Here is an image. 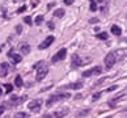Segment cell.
<instances>
[{
    "label": "cell",
    "mask_w": 127,
    "mask_h": 118,
    "mask_svg": "<svg viewBox=\"0 0 127 118\" xmlns=\"http://www.w3.org/2000/svg\"><path fill=\"white\" fill-rule=\"evenodd\" d=\"M34 67L37 68V75H35V80L37 81H42L45 78H46V75H47L49 72V67H47V64H46L45 62H38Z\"/></svg>",
    "instance_id": "6da1fadb"
},
{
    "label": "cell",
    "mask_w": 127,
    "mask_h": 118,
    "mask_svg": "<svg viewBox=\"0 0 127 118\" xmlns=\"http://www.w3.org/2000/svg\"><path fill=\"white\" fill-rule=\"evenodd\" d=\"M69 97H71V94H69V93H56V94H51V96L49 97V100L46 101V106H51V105H54V104L58 102V101L68 100Z\"/></svg>",
    "instance_id": "7a4b0ae2"
},
{
    "label": "cell",
    "mask_w": 127,
    "mask_h": 118,
    "mask_svg": "<svg viewBox=\"0 0 127 118\" xmlns=\"http://www.w3.org/2000/svg\"><path fill=\"white\" fill-rule=\"evenodd\" d=\"M41 106H42V100H39V98L30 101L29 105H28L29 110H30V112H34V113H38V112L41 110Z\"/></svg>",
    "instance_id": "3957f363"
},
{
    "label": "cell",
    "mask_w": 127,
    "mask_h": 118,
    "mask_svg": "<svg viewBox=\"0 0 127 118\" xmlns=\"http://www.w3.org/2000/svg\"><path fill=\"white\" fill-rule=\"evenodd\" d=\"M65 56H67V49H60L58 53L51 58V63H56V62H59V60H63V59H65Z\"/></svg>",
    "instance_id": "277c9868"
},
{
    "label": "cell",
    "mask_w": 127,
    "mask_h": 118,
    "mask_svg": "<svg viewBox=\"0 0 127 118\" xmlns=\"http://www.w3.org/2000/svg\"><path fill=\"white\" fill-rule=\"evenodd\" d=\"M115 60H117L115 54H114V53H109V54L105 56V67H106L107 70H110L113 66H114Z\"/></svg>",
    "instance_id": "5b68a950"
},
{
    "label": "cell",
    "mask_w": 127,
    "mask_h": 118,
    "mask_svg": "<svg viewBox=\"0 0 127 118\" xmlns=\"http://www.w3.org/2000/svg\"><path fill=\"white\" fill-rule=\"evenodd\" d=\"M101 72H102V68L100 67V66H97V67H93L91 70L85 71V72H83V76L89 78V76H93V75H100Z\"/></svg>",
    "instance_id": "8992f818"
},
{
    "label": "cell",
    "mask_w": 127,
    "mask_h": 118,
    "mask_svg": "<svg viewBox=\"0 0 127 118\" xmlns=\"http://www.w3.org/2000/svg\"><path fill=\"white\" fill-rule=\"evenodd\" d=\"M54 41H55V37H54V36H49L47 38H46V39H45V41L42 42V43H41L39 46H38V49H39V50L47 49V47H49V46H50L51 43H53Z\"/></svg>",
    "instance_id": "52a82bcc"
},
{
    "label": "cell",
    "mask_w": 127,
    "mask_h": 118,
    "mask_svg": "<svg viewBox=\"0 0 127 118\" xmlns=\"http://www.w3.org/2000/svg\"><path fill=\"white\" fill-rule=\"evenodd\" d=\"M81 64H84V63H83V60L80 59V56L77 54H73L72 58H71V66L73 68H76V67H80Z\"/></svg>",
    "instance_id": "ba28073f"
},
{
    "label": "cell",
    "mask_w": 127,
    "mask_h": 118,
    "mask_svg": "<svg viewBox=\"0 0 127 118\" xmlns=\"http://www.w3.org/2000/svg\"><path fill=\"white\" fill-rule=\"evenodd\" d=\"M25 100H26V96H22V97L13 96L11 98V104H12V106H17V105H20V104H22Z\"/></svg>",
    "instance_id": "9c48e42d"
},
{
    "label": "cell",
    "mask_w": 127,
    "mask_h": 118,
    "mask_svg": "<svg viewBox=\"0 0 127 118\" xmlns=\"http://www.w3.org/2000/svg\"><path fill=\"white\" fill-rule=\"evenodd\" d=\"M8 70H9V66L7 63L0 64V78H5L8 75Z\"/></svg>",
    "instance_id": "30bf717a"
},
{
    "label": "cell",
    "mask_w": 127,
    "mask_h": 118,
    "mask_svg": "<svg viewBox=\"0 0 127 118\" xmlns=\"http://www.w3.org/2000/svg\"><path fill=\"white\" fill-rule=\"evenodd\" d=\"M67 114H68V108H63V109L56 110V112L54 113V116H55L56 118H63V117H65Z\"/></svg>",
    "instance_id": "8fae6325"
},
{
    "label": "cell",
    "mask_w": 127,
    "mask_h": 118,
    "mask_svg": "<svg viewBox=\"0 0 127 118\" xmlns=\"http://www.w3.org/2000/svg\"><path fill=\"white\" fill-rule=\"evenodd\" d=\"M8 56H9V58H11V59H13V62H15V63H20L21 62V55H18V54H16V53H13V51H9V53H8Z\"/></svg>",
    "instance_id": "7c38bea8"
},
{
    "label": "cell",
    "mask_w": 127,
    "mask_h": 118,
    "mask_svg": "<svg viewBox=\"0 0 127 118\" xmlns=\"http://www.w3.org/2000/svg\"><path fill=\"white\" fill-rule=\"evenodd\" d=\"M20 50H21V53H24L25 55L29 54V53H30V46H29V43H26V42H22V43H20Z\"/></svg>",
    "instance_id": "4fadbf2b"
},
{
    "label": "cell",
    "mask_w": 127,
    "mask_h": 118,
    "mask_svg": "<svg viewBox=\"0 0 127 118\" xmlns=\"http://www.w3.org/2000/svg\"><path fill=\"white\" fill-rule=\"evenodd\" d=\"M84 84L81 81H77V83H73V84H68V85H65L64 88H67V89H80V88H83Z\"/></svg>",
    "instance_id": "5bb4252c"
},
{
    "label": "cell",
    "mask_w": 127,
    "mask_h": 118,
    "mask_svg": "<svg viewBox=\"0 0 127 118\" xmlns=\"http://www.w3.org/2000/svg\"><path fill=\"white\" fill-rule=\"evenodd\" d=\"M111 33H113L114 36H121V34H122V29H121L118 25H113V26H111Z\"/></svg>",
    "instance_id": "9a60e30c"
},
{
    "label": "cell",
    "mask_w": 127,
    "mask_h": 118,
    "mask_svg": "<svg viewBox=\"0 0 127 118\" xmlns=\"http://www.w3.org/2000/svg\"><path fill=\"white\" fill-rule=\"evenodd\" d=\"M15 84H16V87H17V88H21V87H22V84H24V83H22V79H21L20 75H17V76H16V79H15Z\"/></svg>",
    "instance_id": "2e32d148"
},
{
    "label": "cell",
    "mask_w": 127,
    "mask_h": 118,
    "mask_svg": "<svg viewBox=\"0 0 127 118\" xmlns=\"http://www.w3.org/2000/svg\"><path fill=\"white\" fill-rule=\"evenodd\" d=\"M64 11H63V9H56V11L54 12V16H56V17H63L64 16Z\"/></svg>",
    "instance_id": "e0dca14e"
},
{
    "label": "cell",
    "mask_w": 127,
    "mask_h": 118,
    "mask_svg": "<svg viewBox=\"0 0 127 118\" xmlns=\"http://www.w3.org/2000/svg\"><path fill=\"white\" fill-rule=\"evenodd\" d=\"M107 37H109V36H107V33H105V32H103V33H98V34H97L98 39H107Z\"/></svg>",
    "instance_id": "ac0fdd59"
},
{
    "label": "cell",
    "mask_w": 127,
    "mask_h": 118,
    "mask_svg": "<svg viewBox=\"0 0 127 118\" xmlns=\"http://www.w3.org/2000/svg\"><path fill=\"white\" fill-rule=\"evenodd\" d=\"M91 11L92 12L97 11V4H96V1H93V0H91Z\"/></svg>",
    "instance_id": "d6986e66"
},
{
    "label": "cell",
    "mask_w": 127,
    "mask_h": 118,
    "mask_svg": "<svg viewBox=\"0 0 127 118\" xmlns=\"http://www.w3.org/2000/svg\"><path fill=\"white\" fill-rule=\"evenodd\" d=\"M28 116H26V113H24V112H20V113H16V116H15V118H26Z\"/></svg>",
    "instance_id": "ffe728a7"
},
{
    "label": "cell",
    "mask_w": 127,
    "mask_h": 118,
    "mask_svg": "<svg viewBox=\"0 0 127 118\" xmlns=\"http://www.w3.org/2000/svg\"><path fill=\"white\" fill-rule=\"evenodd\" d=\"M42 21H43V16H37L35 17V24L37 25H41Z\"/></svg>",
    "instance_id": "44dd1931"
},
{
    "label": "cell",
    "mask_w": 127,
    "mask_h": 118,
    "mask_svg": "<svg viewBox=\"0 0 127 118\" xmlns=\"http://www.w3.org/2000/svg\"><path fill=\"white\" fill-rule=\"evenodd\" d=\"M88 113H89V109L83 110V112H79V113H77V117H84L85 114H88Z\"/></svg>",
    "instance_id": "7402d4cb"
},
{
    "label": "cell",
    "mask_w": 127,
    "mask_h": 118,
    "mask_svg": "<svg viewBox=\"0 0 127 118\" xmlns=\"http://www.w3.org/2000/svg\"><path fill=\"white\" fill-rule=\"evenodd\" d=\"M4 87H5V89H7V93H9L13 89V85H11V84H4Z\"/></svg>",
    "instance_id": "603a6c76"
},
{
    "label": "cell",
    "mask_w": 127,
    "mask_h": 118,
    "mask_svg": "<svg viewBox=\"0 0 127 118\" xmlns=\"http://www.w3.org/2000/svg\"><path fill=\"white\" fill-rule=\"evenodd\" d=\"M24 21H25V24H28V25H32V17L26 16V17L24 18Z\"/></svg>",
    "instance_id": "cb8c5ba5"
},
{
    "label": "cell",
    "mask_w": 127,
    "mask_h": 118,
    "mask_svg": "<svg viewBox=\"0 0 127 118\" xmlns=\"http://www.w3.org/2000/svg\"><path fill=\"white\" fill-rule=\"evenodd\" d=\"M101 94H102V93H96V94H95V96H93V97H92V100H93V101H96V100H98V98H100V97H101Z\"/></svg>",
    "instance_id": "d4e9b609"
},
{
    "label": "cell",
    "mask_w": 127,
    "mask_h": 118,
    "mask_svg": "<svg viewBox=\"0 0 127 118\" xmlns=\"http://www.w3.org/2000/svg\"><path fill=\"white\" fill-rule=\"evenodd\" d=\"M25 9H26V5H22V7H20V8L17 9V13H22Z\"/></svg>",
    "instance_id": "484cf974"
},
{
    "label": "cell",
    "mask_w": 127,
    "mask_h": 118,
    "mask_svg": "<svg viewBox=\"0 0 127 118\" xmlns=\"http://www.w3.org/2000/svg\"><path fill=\"white\" fill-rule=\"evenodd\" d=\"M4 110H5V108H4L3 105H0V116H3V113H4Z\"/></svg>",
    "instance_id": "4316f807"
},
{
    "label": "cell",
    "mask_w": 127,
    "mask_h": 118,
    "mask_svg": "<svg viewBox=\"0 0 127 118\" xmlns=\"http://www.w3.org/2000/svg\"><path fill=\"white\" fill-rule=\"evenodd\" d=\"M47 25H49V28H50V29H54V28H55V25H54V22H51V21H50V22L47 24Z\"/></svg>",
    "instance_id": "83f0119b"
},
{
    "label": "cell",
    "mask_w": 127,
    "mask_h": 118,
    "mask_svg": "<svg viewBox=\"0 0 127 118\" xmlns=\"http://www.w3.org/2000/svg\"><path fill=\"white\" fill-rule=\"evenodd\" d=\"M16 30H17V33H18V34H20V33H21V30H22V28H21L20 25H17V26H16Z\"/></svg>",
    "instance_id": "f1b7e54d"
},
{
    "label": "cell",
    "mask_w": 127,
    "mask_h": 118,
    "mask_svg": "<svg viewBox=\"0 0 127 118\" xmlns=\"http://www.w3.org/2000/svg\"><path fill=\"white\" fill-rule=\"evenodd\" d=\"M72 1H73V0H64V3L67 4V5H71V4H72Z\"/></svg>",
    "instance_id": "f546056e"
},
{
    "label": "cell",
    "mask_w": 127,
    "mask_h": 118,
    "mask_svg": "<svg viewBox=\"0 0 127 118\" xmlns=\"http://www.w3.org/2000/svg\"><path fill=\"white\" fill-rule=\"evenodd\" d=\"M91 22H92V24H97V22H98V18H92Z\"/></svg>",
    "instance_id": "4dcf8cb0"
},
{
    "label": "cell",
    "mask_w": 127,
    "mask_h": 118,
    "mask_svg": "<svg viewBox=\"0 0 127 118\" xmlns=\"http://www.w3.org/2000/svg\"><path fill=\"white\" fill-rule=\"evenodd\" d=\"M115 88H117L115 85H114V87H110V88H107V91H109V92H110V91H114V89H115Z\"/></svg>",
    "instance_id": "1f68e13d"
},
{
    "label": "cell",
    "mask_w": 127,
    "mask_h": 118,
    "mask_svg": "<svg viewBox=\"0 0 127 118\" xmlns=\"http://www.w3.org/2000/svg\"><path fill=\"white\" fill-rule=\"evenodd\" d=\"M43 118H53V117H51V116H49V114H47V116H45Z\"/></svg>",
    "instance_id": "d6a6232c"
},
{
    "label": "cell",
    "mask_w": 127,
    "mask_h": 118,
    "mask_svg": "<svg viewBox=\"0 0 127 118\" xmlns=\"http://www.w3.org/2000/svg\"><path fill=\"white\" fill-rule=\"evenodd\" d=\"M0 94H1V88H0Z\"/></svg>",
    "instance_id": "836d02e7"
},
{
    "label": "cell",
    "mask_w": 127,
    "mask_h": 118,
    "mask_svg": "<svg viewBox=\"0 0 127 118\" xmlns=\"http://www.w3.org/2000/svg\"><path fill=\"white\" fill-rule=\"evenodd\" d=\"M107 118H110V117H107Z\"/></svg>",
    "instance_id": "e575fe53"
}]
</instances>
